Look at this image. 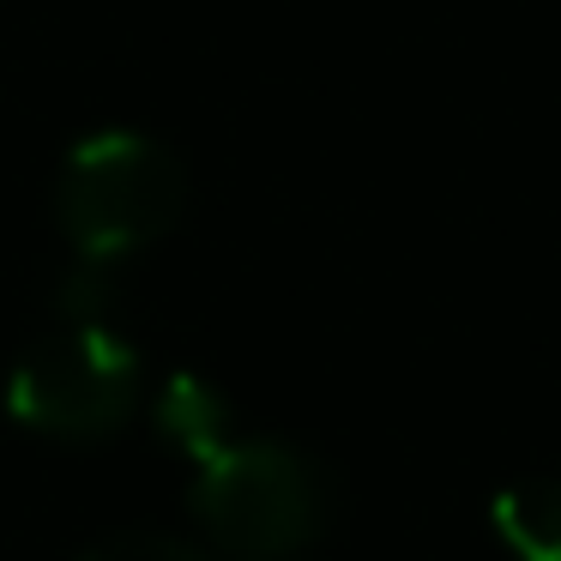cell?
<instances>
[{
    "mask_svg": "<svg viewBox=\"0 0 561 561\" xmlns=\"http://www.w3.org/2000/svg\"><path fill=\"white\" fill-rule=\"evenodd\" d=\"M187 206V175L158 139L110 127L67 151L61 182H55V211L79 260H115L139 254L146 242L175 230Z\"/></svg>",
    "mask_w": 561,
    "mask_h": 561,
    "instance_id": "1",
    "label": "cell"
},
{
    "mask_svg": "<svg viewBox=\"0 0 561 561\" xmlns=\"http://www.w3.org/2000/svg\"><path fill=\"white\" fill-rule=\"evenodd\" d=\"M194 513L242 561H290L320 537L327 495L314 465L284 440H224L194 459Z\"/></svg>",
    "mask_w": 561,
    "mask_h": 561,
    "instance_id": "2",
    "label": "cell"
},
{
    "mask_svg": "<svg viewBox=\"0 0 561 561\" xmlns=\"http://www.w3.org/2000/svg\"><path fill=\"white\" fill-rule=\"evenodd\" d=\"M139 356L110 320H61L43 332L7 380V411L37 435L91 440L134 416Z\"/></svg>",
    "mask_w": 561,
    "mask_h": 561,
    "instance_id": "3",
    "label": "cell"
},
{
    "mask_svg": "<svg viewBox=\"0 0 561 561\" xmlns=\"http://www.w3.org/2000/svg\"><path fill=\"white\" fill-rule=\"evenodd\" d=\"M495 531L519 561H561V477H519L495 495Z\"/></svg>",
    "mask_w": 561,
    "mask_h": 561,
    "instance_id": "4",
    "label": "cell"
},
{
    "mask_svg": "<svg viewBox=\"0 0 561 561\" xmlns=\"http://www.w3.org/2000/svg\"><path fill=\"white\" fill-rule=\"evenodd\" d=\"M158 428L187 453V459H206L211 447L230 440V404L218 399V387L199 375H170L158 392Z\"/></svg>",
    "mask_w": 561,
    "mask_h": 561,
    "instance_id": "5",
    "label": "cell"
},
{
    "mask_svg": "<svg viewBox=\"0 0 561 561\" xmlns=\"http://www.w3.org/2000/svg\"><path fill=\"white\" fill-rule=\"evenodd\" d=\"M79 561H206V556L158 531H122V537H103L98 549H85Z\"/></svg>",
    "mask_w": 561,
    "mask_h": 561,
    "instance_id": "6",
    "label": "cell"
}]
</instances>
